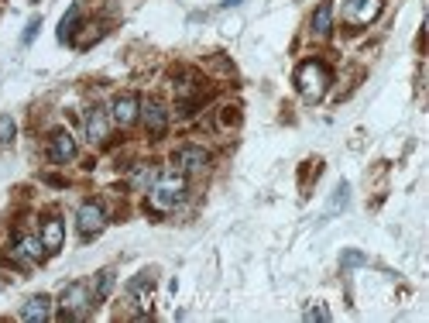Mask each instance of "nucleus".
Instances as JSON below:
<instances>
[{
	"instance_id": "1",
	"label": "nucleus",
	"mask_w": 429,
	"mask_h": 323,
	"mask_svg": "<svg viewBox=\"0 0 429 323\" xmlns=\"http://www.w3.org/2000/svg\"><path fill=\"white\" fill-rule=\"evenodd\" d=\"M186 200V176L179 169H165L155 172L151 186H148V207L155 214H172L179 203Z\"/></svg>"
},
{
	"instance_id": "2",
	"label": "nucleus",
	"mask_w": 429,
	"mask_h": 323,
	"mask_svg": "<svg viewBox=\"0 0 429 323\" xmlns=\"http://www.w3.org/2000/svg\"><path fill=\"white\" fill-rule=\"evenodd\" d=\"M330 83H333V73H330V66L320 62V59H306L295 69V90H299V97L306 104H320L323 97H326V90H330Z\"/></svg>"
},
{
	"instance_id": "3",
	"label": "nucleus",
	"mask_w": 429,
	"mask_h": 323,
	"mask_svg": "<svg viewBox=\"0 0 429 323\" xmlns=\"http://www.w3.org/2000/svg\"><path fill=\"white\" fill-rule=\"evenodd\" d=\"M93 303L97 299H93V289L86 282L66 286L62 296H58V320H86V313H89Z\"/></svg>"
},
{
	"instance_id": "4",
	"label": "nucleus",
	"mask_w": 429,
	"mask_h": 323,
	"mask_svg": "<svg viewBox=\"0 0 429 323\" xmlns=\"http://www.w3.org/2000/svg\"><path fill=\"white\" fill-rule=\"evenodd\" d=\"M42 255H45V248H42V238H35V234H18L14 244L7 248V258L14 265H35V262H42Z\"/></svg>"
},
{
	"instance_id": "5",
	"label": "nucleus",
	"mask_w": 429,
	"mask_h": 323,
	"mask_svg": "<svg viewBox=\"0 0 429 323\" xmlns=\"http://www.w3.org/2000/svg\"><path fill=\"white\" fill-rule=\"evenodd\" d=\"M104 224H107V214H104V207H100L97 200H86V203H80V210H76V227H80L82 238L100 234V231H104Z\"/></svg>"
},
{
	"instance_id": "6",
	"label": "nucleus",
	"mask_w": 429,
	"mask_h": 323,
	"mask_svg": "<svg viewBox=\"0 0 429 323\" xmlns=\"http://www.w3.org/2000/svg\"><path fill=\"white\" fill-rule=\"evenodd\" d=\"M378 14H381V0H344V21L350 28L371 25Z\"/></svg>"
},
{
	"instance_id": "7",
	"label": "nucleus",
	"mask_w": 429,
	"mask_h": 323,
	"mask_svg": "<svg viewBox=\"0 0 429 323\" xmlns=\"http://www.w3.org/2000/svg\"><path fill=\"white\" fill-rule=\"evenodd\" d=\"M137 117H141V100H137L135 93H120V97L113 100V107H110V121H113L117 128H131Z\"/></svg>"
},
{
	"instance_id": "8",
	"label": "nucleus",
	"mask_w": 429,
	"mask_h": 323,
	"mask_svg": "<svg viewBox=\"0 0 429 323\" xmlns=\"http://www.w3.org/2000/svg\"><path fill=\"white\" fill-rule=\"evenodd\" d=\"M141 121H144L148 135L161 138L165 135V128H168V110H165L161 100H144V104H141Z\"/></svg>"
},
{
	"instance_id": "9",
	"label": "nucleus",
	"mask_w": 429,
	"mask_h": 323,
	"mask_svg": "<svg viewBox=\"0 0 429 323\" xmlns=\"http://www.w3.org/2000/svg\"><path fill=\"white\" fill-rule=\"evenodd\" d=\"M175 165H179V172H203L210 165V152L199 145H182L175 152Z\"/></svg>"
},
{
	"instance_id": "10",
	"label": "nucleus",
	"mask_w": 429,
	"mask_h": 323,
	"mask_svg": "<svg viewBox=\"0 0 429 323\" xmlns=\"http://www.w3.org/2000/svg\"><path fill=\"white\" fill-rule=\"evenodd\" d=\"M86 138H89L93 145H104L110 138V114L104 107L86 110Z\"/></svg>"
},
{
	"instance_id": "11",
	"label": "nucleus",
	"mask_w": 429,
	"mask_h": 323,
	"mask_svg": "<svg viewBox=\"0 0 429 323\" xmlns=\"http://www.w3.org/2000/svg\"><path fill=\"white\" fill-rule=\"evenodd\" d=\"M49 159H52L55 165H66V162L76 159V141H73L69 131H55V135L49 138Z\"/></svg>"
},
{
	"instance_id": "12",
	"label": "nucleus",
	"mask_w": 429,
	"mask_h": 323,
	"mask_svg": "<svg viewBox=\"0 0 429 323\" xmlns=\"http://www.w3.org/2000/svg\"><path fill=\"white\" fill-rule=\"evenodd\" d=\"M42 248L49 251V255H55L58 248H62V241H66V224L58 220V217H49V220H42Z\"/></svg>"
},
{
	"instance_id": "13",
	"label": "nucleus",
	"mask_w": 429,
	"mask_h": 323,
	"mask_svg": "<svg viewBox=\"0 0 429 323\" xmlns=\"http://www.w3.org/2000/svg\"><path fill=\"white\" fill-rule=\"evenodd\" d=\"M18 317H21L25 323H45L49 317H52V299L49 296H31L25 306H21Z\"/></svg>"
},
{
	"instance_id": "14",
	"label": "nucleus",
	"mask_w": 429,
	"mask_h": 323,
	"mask_svg": "<svg viewBox=\"0 0 429 323\" xmlns=\"http://www.w3.org/2000/svg\"><path fill=\"white\" fill-rule=\"evenodd\" d=\"M309 31H313V38H326V35L333 31V4H330V0H323L320 7L313 11Z\"/></svg>"
},
{
	"instance_id": "15",
	"label": "nucleus",
	"mask_w": 429,
	"mask_h": 323,
	"mask_svg": "<svg viewBox=\"0 0 429 323\" xmlns=\"http://www.w3.org/2000/svg\"><path fill=\"white\" fill-rule=\"evenodd\" d=\"M128 296L135 299L137 306H148L151 303V272H141L135 282L128 286Z\"/></svg>"
},
{
	"instance_id": "16",
	"label": "nucleus",
	"mask_w": 429,
	"mask_h": 323,
	"mask_svg": "<svg viewBox=\"0 0 429 323\" xmlns=\"http://www.w3.org/2000/svg\"><path fill=\"white\" fill-rule=\"evenodd\" d=\"M76 25H80V7H69L66 18H62V25H58V42H69L76 35Z\"/></svg>"
},
{
	"instance_id": "17",
	"label": "nucleus",
	"mask_w": 429,
	"mask_h": 323,
	"mask_svg": "<svg viewBox=\"0 0 429 323\" xmlns=\"http://www.w3.org/2000/svg\"><path fill=\"white\" fill-rule=\"evenodd\" d=\"M113 289V272L104 269L100 275H97V282H93V299H104Z\"/></svg>"
},
{
	"instance_id": "18",
	"label": "nucleus",
	"mask_w": 429,
	"mask_h": 323,
	"mask_svg": "<svg viewBox=\"0 0 429 323\" xmlns=\"http://www.w3.org/2000/svg\"><path fill=\"white\" fill-rule=\"evenodd\" d=\"M18 135V124H14V117L11 114H0V145H11Z\"/></svg>"
},
{
	"instance_id": "19",
	"label": "nucleus",
	"mask_w": 429,
	"mask_h": 323,
	"mask_svg": "<svg viewBox=\"0 0 429 323\" xmlns=\"http://www.w3.org/2000/svg\"><path fill=\"white\" fill-rule=\"evenodd\" d=\"M86 28H89V31H82V35H73L80 49H86V45H93V42H97V38L104 35V28H100V25H86Z\"/></svg>"
},
{
	"instance_id": "20",
	"label": "nucleus",
	"mask_w": 429,
	"mask_h": 323,
	"mask_svg": "<svg viewBox=\"0 0 429 323\" xmlns=\"http://www.w3.org/2000/svg\"><path fill=\"white\" fill-rule=\"evenodd\" d=\"M302 320H320V323H326L330 320V310H326V306H306V313H302Z\"/></svg>"
},
{
	"instance_id": "21",
	"label": "nucleus",
	"mask_w": 429,
	"mask_h": 323,
	"mask_svg": "<svg viewBox=\"0 0 429 323\" xmlns=\"http://www.w3.org/2000/svg\"><path fill=\"white\" fill-rule=\"evenodd\" d=\"M151 179H155V169H151V165H141V169L135 172V186H137V189H141V186H151Z\"/></svg>"
},
{
	"instance_id": "22",
	"label": "nucleus",
	"mask_w": 429,
	"mask_h": 323,
	"mask_svg": "<svg viewBox=\"0 0 429 323\" xmlns=\"http://www.w3.org/2000/svg\"><path fill=\"white\" fill-rule=\"evenodd\" d=\"M340 265H344V269H357V265H368V258H364L361 251H344Z\"/></svg>"
},
{
	"instance_id": "23",
	"label": "nucleus",
	"mask_w": 429,
	"mask_h": 323,
	"mask_svg": "<svg viewBox=\"0 0 429 323\" xmlns=\"http://www.w3.org/2000/svg\"><path fill=\"white\" fill-rule=\"evenodd\" d=\"M38 28H42V18H31V21H27L25 35H21V42H25V45H31V42H35V35H38Z\"/></svg>"
},
{
	"instance_id": "24",
	"label": "nucleus",
	"mask_w": 429,
	"mask_h": 323,
	"mask_svg": "<svg viewBox=\"0 0 429 323\" xmlns=\"http://www.w3.org/2000/svg\"><path fill=\"white\" fill-rule=\"evenodd\" d=\"M344 203H347V183H340V186H337V196H333V203H330V210H340Z\"/></svg>"
},
{
	"instance_id": "25",
	"label": "nucleus",
	"mask_w": 429,
	"mask_h": 323,
	"mask_svg": "<svg viewBox=\"0 0 429 323\" xmlns=\"http://www.w3.org/2000/svg\"><path fill=\"white\" fill-rule=\"evenodd\" d=\"M237 4H241V0H223V7H237Z\"/></svg>"
}]
</instances>
